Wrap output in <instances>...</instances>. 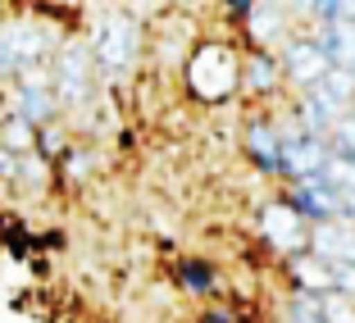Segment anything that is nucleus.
<instances>
[{"label": "nucleus", "instance_id": "nucleus-3", "mask_svg": "<svg viewBox=\"0 0 355 323\" xmlns=\"http://www.w3.org/2000/svg\"><path fill=\"white\" fill-rule=\"evenodd\" d=\"M51 73H55V96H60L64 110H83V105L92 101V73H96L92 46L87 42H64V51L51 60Z\"/></svg>", "mask_w": 355, "mask_h": 323}, {"label": "nucleus", "instance_id": "nucleus-22", "mask_svg": "<svg viewBox=\"0 0 355 323\" xmlns=\"http://www.w3.org/2000/svg\"><path fill=\"white\" fill-rule=\"evenodd\" d=\"M200 323H232V314H228V310H209Z\"/></svg>", "mask_w": 355, "mask_h": 323}, {"label": "nucleus", "instance_id": "nucleus-1", "mask_svg": "<svg viewBox=\"0 0 355 323\" xmlns=\"http://www.w3.org/2000/svg\"><path fill=\"white\" fill-rule=\"evenodd\" d=\"M241 60L246 55H237L228 42H200L182 64V82L200 105L232 101V91H241Z\"/></svg>", "mask_w": 355, "mask_h": 323}, {"label": "nucleus", "instance_id": "nucleus-17", "mask_svg": "<svg viewBox=\"0 0 355 323\" xmlns=\"http://www.w3.org/2000/svg\"><path fill=\"white\" fill-rule=\"evenodd\" d=\"M37 150H42V155L46 159H55V155H69V150H73V146H69V137H64V128H42V132H37Z\"/></svg>", "mask_w": 355, "mask_h": 323}, {"label": "nucleus", "instance_id": "nucleus-8", "mask_svg": "<svg viewBox=\"0 0 355 323\" xmlns=\"http://www.w3.org/2000/svg\"><path fill=\"white\" fill-rule=\"evenodd\" d=\"M241 146H246V155L260 173L282 177V132L273 119H251L246 132H241Z\"/></svg>", "mask_w": 355, "mask_h": 323}, {"label": "nucleus", "instance_id": "nucleus-12", "mask_svg": "<svg viewBox=\"0 0 355 323\" xmlns=\"http://www.w3.org/2000/svg\"><path fill=\"white\" fill-rule=\"evenodd\" d=\"M310 37L333 60V69H355V23H319Z\"/></svg>", "mask_w": 355, "mask_h": 323}, {"label": "nucleus", "instance_id": "nucleus-18", "mask_svg": "<svg viewBox=\"0 0 355 323\" xmlns=\"http://www.w3.org/2000/svg\"><path fill=\"white\" fill-rule=\"evenodd\" d=\"M328 141H333V155L337 159H351V164H355V119L337 123V132L328 137Z\"/></svg>", "mask_w": 355, "mask_h": 323}, {"label": "nucleus", "instance_id": "nucleus-15", "mask_svg": "<svg viewBox=\"0 0 355 323\" xmlns=\"http://www.w3.org/2000/svg\"><path fill=\"white\" fill-rule=\"evenodd\" d=\"M46 177H51V159H46L42 150H28V155H23V177H19V187L42 191V187H46Z\"/></svg>", "mask_w": 355, "mask_h": 323}, {"label": "nucleus", "instance_id": "nucleus-11", "mask_svg": "<svg viewBox=\"0 0 355 323\" xmlns=\"http://www.w3.org/2000/svg\"><path fill=\"white\" fill-rule=\"evenodd\" d=\"M310 255L337 264H355V223H324L310 228Z\"/></svg>", "mask_w": 355, "mask_h": 323}, {"label": "nucleus", "instance_id": "nucleus-13", "mask_svg": "<svg viewBox=\"0 0 355 323\" xmlns=\"http://www.w3.org/2000/svg\"><path fill=\"white\" fill-rule=\"evenodd\" d=\"M178 287L191 296H209V292H219V273H214V264L205 260H187L182 269H178Z\"/></svg>", "mask_w": 355, "mask_h": 323}, {"label": "nucleus", "instance_id": "nucleus-9", "mask_svg": "<svg viewBox=\"0 0 355 323\" xmlns=\"http://www.w3.org/2000/svg\"><path fill=\"white\" fill-rule=\"evenodd\" d=\"M60 96H55V87H14V105H10V114L28 119L37 132L42 128H51L55 119H60Z\"/></svg>", "mask_w": 355, "mask_h": 323}, {"label": "nucleus", "instance_id": "nucleus-5", "mask_svg": "<svg viewBox=\"0 0 355 323\" xmlns=\"http://www.w3.org/2000/svg\"><path fill=\"white\" fill-rule=\"evenodd\" d=\"M260 241H269L273 250H287V260H292V255L310 250V228L301 223V214L287 200H269L260 209Z\"/></svg>", "mask_w": 355, "mask_h": 323}, {"label": "nucleus", "instance_id": "nucleus-7", "mask_svg": "<svg viewBox=\"0 0 355 323\" xmlns=\"http://www.w3.org/2000/svg\"><path fill=\"white\" fill-rule=\"evenodd\" d=\"M232 19H251L246 23V32H251V42H255V51H269V55H278L273 46H287L292 42V32H287V23L282 19H292L296 10H287V5H232Z\"/></svg>", "mask_w": 355, "mask_h": 323}, {"label": "nucleus", "instance_id": "nucleus-16", "mask_svg": "<svg viewBox=\"0 0 355 323\" xmlns=\"http://www.w3.org/2000/svg\"><path fill=\"white\" fill-rule=\"evenodd\" d=\"M319 310H324V323H355V301L342 292H324L319 296Z\"/></svg>", "mask_w": 355, "mask_h": 323}, {"label": "nucleus", "instance_id": "nucleus-10", "mask_svg": "<svg viewBox=\"0 0 355 323\" xmlns=\"http://www.w3.org/2000/svg\"><path fill=\"white\" fill-rule=\"evenodd\" d=\"M287 82V73H282V60L269 51H251L246 60H241V91H260V96H273L278 87Z\"/></svg>", "mask_w": 355, "mask_h": 323}, {"label": "nucleus", "instance_id": "nucleus-4", "mask_svg": "<svg viewBox=\"0 0 355 323\" xmlns=\"http://www.w3.org/2000/svg\"><path fill=\"white\" fill-rule=\"evenodd\" d=\"M287 205L301 214L305 228H324V223H342V191L328 187V177H305V182H292L287 191Z\"/></svg>", "mask_w": 355, "mask_h": 323}, {"label": "nucleus", "instance_id": "nucleus-21", "mask_svg": "<svg viewBox=\"0 0 355 323\" xmlns=\"http://www.w3.org/2000/svg\"><path fill=\"white\" fill-rule=\"evenodd\" d=\"M19 73H23V64H19V55L10 51L5 32H0V78H19Z\"/></svg>", "mask_w": 355, "mask_h": 323}, {"label": "nucleus", "instance_id": "nucleus-2", "mask_svg": "<svg viewBox=\"0 0 355 323\" xmlns=\"http://www.w3.org/2000/svg\"><path fill=\"white\" fill-rule=\"evenodd\" d=\"M92 60L101 73L123 78L141 51V28L132 23V10H105V19L92 28Z\"/></svg>", "mask_w": 355, "mask_h": 323}, {"label": "nucleus", "instance_id": "nucleus-14", "mask_svg": "<svg viewBox=\"0 0 355 323\" xmlns=\"http://www.w3.org/2000/svg\"><path fill=\"white\" fill-rule=\"evenodd\" d=\"M0 146H10L14 155H28V150H37V128H32L28 119L10 114L0 123Z\"/></svg>", "mask_w": 355, "mask_h": 323}, {"label": "nucleus", "instance_id": "nucleus-19", "mask_svg": "<svg viewBox=\"0 0 355 323\" xmlns=\"http://www.w3.org/2000/svg\"><path fill=\"white\" fill-rule=\"evenodd\" d=\"M64 173H69V182H87L92 177V150H69L64 155Z\"/></svg>", "mask_w": 355, "mask_h": 323}, {"label": "nucleus", "instance_id": "nucleus-20", "mask_svg": "<svg viewBox=\"0 0 355 323\" xmlns=\"http://www.w3.org/2000/svg\"><path fill=\"white\" fill-rule=\"evenodd\" d=\"M19 177H23V155H14L10 146H0V182L19 187Z\"/></svg>", "mask_w": 355, "mask_h": 323}, {"label": "nucleus", "instance_id": "nucleus-23", "mask_svg": "<svg viewBox=\"0 0 355 323\" xmlns=\"http://www.w3.org/2000/svg\"><path fill=\"white\" fill-rule=\"evenodd\" d=\"M351 119H355V110H351Z\"/></svg>", "mask_w": 355, "mask_h": 323}, {"label": "nucleus", "instance_id": "nucleus-6", "mask_svg": "<svg viewBox=\"0 0 355 323\" xmlns=\"http://www.w3.org/2000/svg\"><path fill=\"white\" fill-rule=\"evenodd\" d=\"M278 60H282L287 82H296L301 91H314V87L333 73V60L319 51V42H314V37H292V42L278 51Z\"/></svg>", "mask_w": 355, "mask_h": 323}]
</instances>
